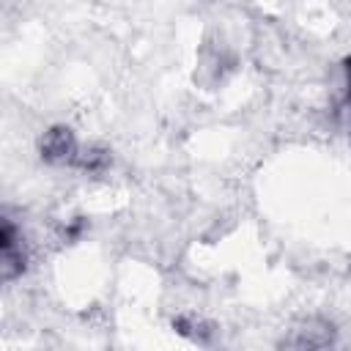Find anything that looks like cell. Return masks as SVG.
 <instances>
[{"label":"cell","instance_id":"cell-2","mask_svg":"<svg viewBox=\"0 0 351 351\" xmlns=\"http://www.w3.org/2000/svg\"><path fill=\"white\" fill-rule=\"evenodd\" d=\"M346 74H348V99H351V58L346 60Z\"/></svg>","mask_w":351,"mask_h":351},{"label":"cell","instance_id":"cell-1","mask_svg":"<svg viewBox=\"0 0 351 351\" xmlns=\"http://www.w3.org/2000/svg\"><path fill=\"white\" fill-rule=\"evenodd\" d=\"M41 156L49 159V162H60V165H77L80 156H82V148L77 145V140L69 129L55 126L41 140Z\"/></svg>","mask_w":351,"mask_h":351}]
</instances>
